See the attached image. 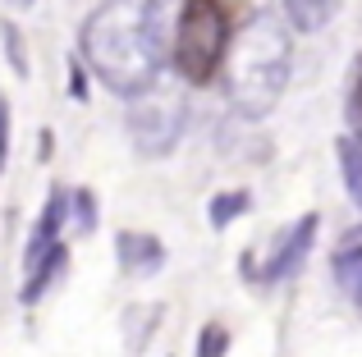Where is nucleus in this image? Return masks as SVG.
<instances>
[{"mask_svg": "<svg viewBox=\"0 0 362 357\" xmlns=\"http://www.w3.org/2000/svg\"><path fill=\"white\" fill-rule=\"evenodd\" d=\"M69 97H74V101H88V78H83L78 60L69 64Z\"/></svg>", "mask_w": 362, "mask_h": 357, "instance_id": "f3484780", "label": "nucleus"}, {"mask_svg": "<svg viewBox=\"0 0 362 357\" xmlns=\"http://www.w3.org/2000/svg\"><path fill=\"white\" fill-rule=\"evenodd\" d=\"M335 279H339V289L362 307V229H349L344 243L335 248Z\"/></svg>", "mask_w": 362, "mask_h": 357, "instance_id": "6e6552de", "label": "nucleus"}, {"mask_svg": "<svg viewBox=\"0 0 362 357\" xmlns=\"http://www.w3.org/2000/svg\"><path fill=\"white\" fill-rule=\"evenodd\" d=\"M225 51H230V18H225L221 0H184L175 18V42H170V55H175V69L184 73L188 83H206L216 69H221Z\"/></svg>", "mask_w": 362, "mask_h": 357, "instance_id": "7ed1b4c3", "label": "nucleus"}, {"mask_svg": "<svg viewBox=\"0 0 362 357\" xmlns=\"http://www.w3.org/2000/svg\"><path fill=\"white\" fill-rule=\"evenodd\" d=\"M289 64L293 46L280 18L257 14L243 23V32L225 51V92L230 106L247 119H262L280 106L284 87H289Z\"/></svg>", "mask_w": 362, "mask_h": 357, "instance_id": "f03ea898", "label": "nucleus"}, {"mask_svg": "<svg viewBox=\"0 0 362 357\" xmlns=\"http://www.w3.org/2000/svg\"><path fill=\"white\" fill-rule=\"evenodd\" d=\"M5 152H9V101L0 97V165H5Z\"/></svg>", "mask_w": 362, "mask_h": 357, "instance_id": "a211bd4d", "label": "nucleus"}, {"mask_svg": "<svg viewBox=\"0 0 362 357\" xmlns=\"http://www.w3.org/2000/svg\"><path fill=\"white\" fill-rule=\"evenodd\" d=\"M247 206H252V197H247L243 188H234V193H216L211 206H206V220H211V229H230Z\"/></svg>", "mask_w": 362, "mask_h": 357, "instance_id": "9b49d317", "label": "nucleus"}, {"mask_svg": "<svg viewBox=\"0 0 362 357\" xmlns=\"http://www.w3.org/2000/svg\"><path fill=\"white\" fill-rule=\"evenodd\" d=\"M14 5H33V0H14Z\"/></svg>", "mask_w": 362, "mask_h": 357, "instance_id": "6ab92c4d", "label": "nucleus"}, {"mask_svg": "<svg viewBox=\"0 0 362 357\" xmlns=\"http://www.w3.org/2000/svg\"><path fill=\"white\" fill-rule=\"evenodd\" d=\"M0 37H5V55H9V69L18 78H28V51H23V37H18L14 18H0Z\"/></svg>", "mask_w": 362, "mask_h": 357, "instance_id": "4468645a", "label": "nucleus"}, {"mask_svg": "<svg viewBox=\"0 0 362 357\" xmlns=\"http://www.w3.org/2000/svg\"><path fill=\"white\" fill-rule=\"evenodd\" d=\"M225 349H230V330H225L221 321L202 325V334H197V357H225Z\"/></svg>", "mask_w": 362, "mask_h": 357, "instance_id": "2eb2a0df", "label": "nucleus"}, {"mask_svg": "<svg viewBox=\"0 0 362 357\" xmlns=\"http://www.w3.org/2000/svg\"><path fill=\"white\" fill-rule=\"evenodd\" d=\"M344 0H284V18H289L298 32H321L330 18L339 14Z\"/></svg>", "mask_w": 362, "mask_h": 357, "instance_id": "1a4fd4ad", "label": "nucleus"}, {"mask_svg": "<svg viewBox=\"0 0 362 357\" xmlns=\"http://www.w3.org/2000/svg\"><path fill=\"white\" fill-rule=\"evenodd\" d=\"M339 161H344V188L354 193V202L362 206V133L344 138V147H339Z\"/></svg>", "mask_w": 362, "mask_h": 357, "instance_id": "f8f14e48", "label": "nucleus"}, {"mask_svg": "<svg viewBox=\"0 0 362 357\" xmlns=\"http://www.w3.org/2000/svg\"><path fill=\"white\" fill-rule=\"evenodd\" d=\"M60 270H64V248H60V243H55V248H51V252H46V257H42V261H37V266H33V270H28V279H23V289H18V298H23V307H33V303H37V298H42V294H46V289H51V284H55V275H60Z\"/></svg>", "mask_w": 362, "mask_h": 357, "instance_id": "9d476101", "label": "nucleus"}, {"mask_svg": "<svg viewBox=\"0 0 362 357\" xmlns=\"http://www.w3.org/2000/svg\"><path fill=\"white\" fill-rule=\"evenodd\" d=\"M64 211L74 215V229H78V234H92V229H97V197H92V188L69 193V197H64Z\"/></svg>", "mask_w": 362, "mask_h": 357, "instance_id": "ddd939ff", "label": "nucleus"}, {"mask_svg": "<svg viewBox=\"0 0 362 357\" xmlns=\"http://www.w3.org/2000/svg\"><path fill=\"white\" fill-rule=\"evenodd\" d=\"M317 229H321V215L308 211L298 224H289V229L275 238L271 257H266V266H262V279H266V284H280V279L298 275V266L308 261V252H312V238H317Z\"/></svg>", "mask_w": 362, "mask_h": 357, "instance_id": "39448f33", "label": "nucleus"}, {"mask_svg": "<svg viewBox=\"0 0 362 357\" xmlns=\"http://www.w3.org/2000/svg\"><path fill=\"white\" fill-rule=\"evenodd\" d=\"M188 128V92L160 73L151 87L129 97V138L142 156H170Z\"/></svg>", "mask_w": 362, "mask_h": 357, "instance_id": "20e7f679", "label": "nucleus"}, {"mask_svg": "<svg viewBox=\"0 0 362 357\" xmlns=\"http://www.w3.org/2000/svg\"><path fill=\"white\" fill-rule=\"evenodd\" d=\"M64 188H51L46 193V202H42V215H37V224H33V234H28V248H23V270H33L37 261L46 257V252L60 243V224H64Z\"/></svg>", "mask_w": 362, "mask_h": 357, "instance_id": "423d86ee", "label": "nucleus"}, {"mask_svg": "<svg viewBox=\"0 0 362 357\" xmlns=\"http://www.w3.org/2000/svg\"><path fill=\"white\" fill-rule=\"evenodd\" d=\"M349 124H354V133H362V60L354 69V83H349Z\"/></svg>", "mask_w": 362, "mask_h": 357, "instance_id": "dca6fc26", "label": "nucleus"}, {"mask_svg": "<svg viewBox=\"0 0 362 357\" xmlns=\"http://www.w3.org/2000/svg\"><path fill=\"white\" fill-rule=\"evenodd\" d=\"M175 0H106L83 23V60L124 101L160 78L175 42Z\"/></svg>", "mask_w": 362, "mask_h": 357, "instance_id": "f257e3e1", "label": "nucleus"}, {"mask_svg": "<svg viewBox=\"0 0 362 357\" xmlns=\"http://www.w3.org/2000/svg\"><path fill=\"white\" fill-rule=\"evenodd\" d=\"M115 257H119V270L133 275V279H147V275H156V270L165 266V248H160V238H151V234H133V229L115 234Z\"/></svg>", "mask_w": 362, "mask_h": 357, "instance_id": "0eeeda50", "label": "nucleus"}]
</instances>
